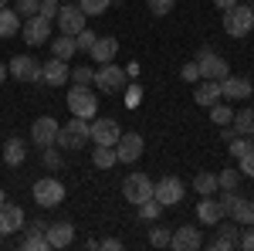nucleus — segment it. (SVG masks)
<instances>
[{"label": "nucleus", "mask_w": 254, "mask_h": 251, "mask_svg": "<svg viewBox=\"0 0 254 251\" xmlns=\"http://www.w3.org/2000/svg\"><path fill=\"white\" fill-rule=\"evenodd\" d=\"M251 10H254V0H251Z\"/></svg>", "instance_id": "obj_57"}, {"label": "nucleus", "mask_w": 254, "mask_h": 251, "mask_svg": "<svg viewBox=\"0 0 254 251\" xmlns=\"http://www.w3.org/2000/svg\"><path fill=\"white\" fill-rule=\"evenodd\" d=\"M27 231H48V221H41V217H34V221L27 224Z\"/></svg>", "instance_id": "obj_51"}, {"label": "nucleus", "mask_w": 254, "mask_h": 251, "mask_svg": "<svg viewBox=\"0 0 254 251\" xmlns=\"http://www.w3.org/2000/svg\"><path fill=\"white\" fill-rule=\"evenodd\" d=\"M170 238H173V231L163 228V224L149 228V245H153V248H170Z\"/></svg>", "instance_id": "obj_35"}, {"label": "nucleus", "mask_w": 254, "mask_h": 251, "mask_svg": "<svg viewBox=\"0 0 254 251\" xmlns=\"http://www.w3.org/2000/svg\"><path fill=\"white\" fill-rule=\"evenodd\" d=\"M183 197H187V183L180 176H163V180L153 183V200L159 207H176Z\"/></svg>", "instance_id": "obj_5"}, {"label": "nucleus", "mask_w": 254, "mask_h": 251, "mask_svg": "<svg viewBox=\"0 0 254 251\" xmlns=\"http://www.w3.org/2000/svg\"><path fill=\"white\" fill-rule=\"evenodd\" d=\"M92 163H95L98 170H112V167L119 163L116 146H95V150H92Z\"/></svg>", "instance_id": "obj_27"}, {"label": "nucleus", "mask_w": 254, "mask_h": 251, "mask_svg": "<svg viewBox=\"0 0 254 251\" xmlns=\"http://www.w3.org/2000/svg\"><path fill=\"white\" fill-rule=\"evenodd\" d=\"M88 55H92L95 65H109V61H116V55H119V41L116 38H102V34H98Z\"/></svg>", "instance_id": "obj_20"}, {"label": "nucleus", "mask_w": 254, "mask_h": 251, "mask_svg": "<svg viewBox=\"0 0 254 251\" xmlns=\"http://www.w3.org/2000/svg\"><path fill=\"white\" fill-rule=\"evenodd\" d=\"M220 217H224V211H220V204H217V197H214V193H210V197H203V200L196 204V221H200V224L214 228Z\"/></svg>", "instance_id": "obj_21"}, {"label": "nucleus", "mask_w": 254, "mask_h": 251, "mask_svg": "<svg viewBox=\"0 0 254 251\" xmlns=\"http://www.w3.org/2000/svg\"><path fill=\"white\" fill-rule=\"evenodd\" d=\"M122 197H126L132 207H139L142 200L153 197V180H149L146 173H129L126 180H122Z\"/></svg>", "instance_id": "obj_7"}, {"label": "nucleus", "mask_w": 254, "mask_h": 251, "mask_svg": "<svg viewBox=\"0 0 254 251\" xmlns=\"http://www.w3.org/2000/svg\"><path fill=\"white\" fill-rule=\"evenodd\" d=\"M55 20H58V31H61V34H71V38H75L81 27H85V10H81L78 3H64Z\"/></svg>", "instance_id": "obj_11"}, {"label": "nucleus", "mask_w": 254, "mask_h": 251, "mask_svg": "<svg viewBox=\"0 0 254 251\" xmlns=\"http://www.w3.org/2000/svg\"><path fill=\"white\" fill-rule=\"evenodd\" d=\"M248 150H251V136H234V139H231V156H244L248 153Z\"/></svg>", "instance_id": "obj_43"}, {"label": "nucleus", "mask_w": 254, "mask_h": 251, "mask_svg": "<svg viewBox=\"0 0 254 251\" xmlns=\"http://www.w3.org/2000/svg\"><path fill=\"white\" fill-rule=\"evenodd\" d=\"M231 217H234L237 224H244V228H248V224H254V200H244V197H241V204L234 207V214H231Z\"/></svg>", "instance_id": "obj_31"}, {"label": "nucleus", "mask_w": 254, "mask_h": 251, "mask_svg": "<svg viewBox=\"0 0 254 251\" xmlns=\"http://www.w3.org/2000/svg\"><path fill=\"white\" fill-rule=\"evenodd\" d=\"M126 82H129V75H126V68H119V65H98L95 78H92V85H95L98 92H109V95H116V92H126Z\"/></svg>", "instance_id": "obj_4"}, {"label": "nucleus", "mask_w": 254, "mask_h": 251, "mask_svg": "<svg viewBox=\"0 0 254 251\" xmlns=\"http://www.w3.org/2000/svg\"><path fill=\"white\" fill-rule=\"evenodd\" d=\"M75 51H78V44H75L71 34H61V38L51 41V55L61 58V61H71V58H75Z\"/></svg>", "instance_id": "obj_25"}, {"label": "nucleus", "mask_w": 254, "mask_h": 251, "mask_svg": "<svg viewBox=\"0 0 254 251\" xmlns=\"http://www.w3.org/2000/svg\"><path fill=\"white\" fill-rule=\"evenodd\" d=\"M241 187V173L237 170H220L217 173V190H237Z\"/></svg>", "instance_id": "obj_34"}, {"label": "nucleus", "mask_w": 254, "mask_h": 251, "mask_svg": "<svg viewBox=\"0 0 254 251\" xmlns=\"http://www.w3.org/2000/svg\"><path fill=\"white\" fill-rule=\"evenodd\" d=\"M20 24H24V17H20L17 10L0 7V38H17V34H20Z\"/></svg>", "instance_id": "obj_24"}, {"label": "nucleus", "mask_w": 254, "mask_h": 251, "mask_svg": "<svg viewBox=\"0 0 254 251\" xmlns=\"http://www.w3.org/2000/svg\"><path fill=\"white\" fill-rule=\"evenodd\" d=\"M44 167H51V170H58V167H61V156H58V150L44 146Z\"/></svg>", "instance_id": "obj_47"}, {"label": "nucleus", "mask_w": 254, "mask_h": 251, "mask_svg": "<svg viewBox=\"0 0 254 251\" xmlns=\"http://www.w3.org/2000/svg\"><path fill=\"white\" fill-rule=\"evenodd\" d=\"M234 3H237V0H214V7H217V10H231Z\"/></svg>", "instance_id": "obj_52"}, {"label": "nucleus", "mask_w": 254, "mask_h": 251, "mask_svg": "<svg viewBox=\"0 0 254 251\" xmlns=\"http://www.w3.org/2000/svg\"><path fill=\"white\" fill-rule=\"evenodd\" d=\"M207 248H210V251H231V245H227L224 238H217V234H214V238L207 241Z\"/></svg>", "instance_id": "obj_49"}, {"label": "nucleus", "mask_w": 254, "mask_h": 251, "mask_svg": "<svg viewBox=\"0 0 254 251\" xmlns=\"http://www.w3.org/2000/svg\"><path fill=\"white\" fill-rule=\"evenodd\" d=\"M142 102V88L132 85V88H126V105H139Z\"/></svg>", "instance_id": "obj_48"}, {"label": "nucleus", "mask_w": 254, "mask_h": 251, "mask_svg": "<svg viewBox=\"0 0 254 251\" xmlns=\"http://www.w3.org/2000/svg\"><path fill=\"white\" fill-rule=\"evenodd\" d=\"M119 136H122V129H119L116 119H95L92 122V143L95 146H116Z\"/></svg>", "instance_id": "obj_16"}, {"label": "nucleus", "mask_w": 254, "mask_h": 251, "mask_svg": "<svg viewBox=\"0 0 254 251\" xmlns=\"http://www.w3.org/2000/svg\"><path fill=\"white\" fill-rule=\"evenodd\" d=\"M251 146H254V133H251Z\"/></svg>", "instance_id": "obj_56"}, {"label": "nucleus", "mask_w": 254, "mask_h": 251, "mask_svg": "<svg viewBox=\"0 0 254 251\" xmlns=\"http://www.w3.org/2000/svg\"><path fill=\"white\" fill-rule=\"evenodd\" d=\"M44 238H48L51 248H71L75 245V224L71 221H55V224H48Z\"/></svg>", "instance_id": "obj_17"}, {"label": "nucleus", "mask_w": 254, "mask_h": 251, "mask_svg": "<svg viewBox=\"0 0 254 251\" xmlns=\"http://www.w3.org/2000/svg\"><path fill=\"white\" fill-rule=\"evenodd\" d=\"M237 173L241 176H254V146L244 156H237Z\"/></svg>", "instance_id": "obj_39"}, {"label": "nucleus", "mask_w": 254, "mask_h": 251, "mask_svg": "<svg viewBox=\"0 0 254 251\" xmlns=\"http://www.w3.org/2000/svg\"><path fill=\"white\" fill-rule=\"evenodd\" d=\"M170 248H176V251H196V248H203L200 228H190V224L176 228V231H173V238H170Z\"/></svg>", "instance_id": "obj_19"}, {"label": "nucleus", "mask_w": 254, "mask_h": 251, "mask_svg": "<svg viewBox=\"0 0 254 251\" xmlns=\"http://www.w3.org/2000/svg\"><path fill=\"white\" fill-rule=\"evenodd\" d=\"M237 129V136H251L254 133V105H244L241 112H234V122H231Z\"/></svg>", "instance_id": "obj_28"}, {"label": "nucleus", "mask_w": 254, "mask_h": 251, "mask_svg": "<svg viewBox=\"0 0 254 251\" xmlns=\"http://www.w3.org/2000/svg\"><path fill=\"white\" fill-rule=\"evenodd\" d=\"M142 150H146V139L139 133H122L116 143V156L119 163H136L139 156H142Z\"/></svg>", "instance_id": "obj_9"}, {"label": "nucleus", "mask_w": 254, "mask_h": 251, "mask_svg": "<svg viewBox=\"0 0 254 251\" xmlns=\"http://www.w3.org/2000/svg\"><path fill=\"white\" fill-rule=\"evenodd\" d=\"M193 190L200 193V197H210V193H217V173H196V176H193Z\"/></svg>", "instance_id": "obj_29"}, {"label": "nucleus", "mask_w": 254, "mask_h": 251, "mask_svg": "<svg viewBox=\"0 0 254 251\" xmlns=\"http://www.w3.org/2000/svg\"><path fill=\"white\" fill-rule=\"evenodd\" d=\"M58 10H61L58 0H41V7H38V14H41V17H48V20L58 17Z\"/></svg>", "instance_id": "obj_44"}, {"label": "nucleus", "mask_w": 254, "mask_h": 251, "mask_svg": "<svg viewBox=\"0 0 254 251\" xmlns=\"http://www.w3.org/2000/svg\"><path fill=\"white\" fill-rule=\"evenodd\" d=\"M68 112L78 119H95L98 112V95L88 88V85H75L68 92Z\"/></svg>", "instance_id": "obj_3"}, {"label": "nucleus", "mask_w": 254, "mask_h": 251, "mask_svg": "<svg viewBox=\"0 0 254 251\" xmlns=\"http://www.w3.org/2000/svg\"><path fill=\"white\" fill-rule=\"evenodd\" d=\"M95 31H88V27H81L78 34H75V44H78V51H92V44H95Z\"/></svg>", "instance_id": "obj_40"}, {"label": "nucleus", "mask_w": 254, "mask_h": 251, "mask_svg": "<svg viewBox=\"0 0 254 251\" xmlns=\"http://www.w3.org/2000/svg\"><path fill=\"white\" fill-rule=\"evenodd\" d=\"M24 156H27V143H24L20 136H10V139L3 143V163H7V167H20Z\"/></svg>", "instance_id": "obj_23"}, {"label": "nucleus", "mask_w": 254, "mask_h": 251, "mask_svg": "<svg viewBox=\"0 0 254 251\" xmlns=\"http://www.w3.org/2000/svg\"><path fill=\"white\" fill-rule=\"evenodd\" d=\"M10 75V72H7V65H0V85H3V78Z\"/></svg>", "instance_id": "obj_54"}, {"label": "nucleus", "mask_w": 254, "mask_h": 251, "mask_svg": "<svg viewBox=\"0 0 254 251\" xmlns=\"http://www.w3.org/2000/svg\"><path fill=\"white\" fill-rule=\"evenodd\" d=\"M210 119H214V126H231V122H234V109L214 102V105H210Z\"/></svg>", "instance_id": "obj_33"}, {"label": "nucleus", "mask_w": 254, "mask_h": 251, "mask_svg": "<svg viewBox=\"0 0 254 251\" xmlns=\"http://www.w3.org/2000/svg\"><path fill=\"white\" fill-rule=\"evenodd\" d=\"M109 3H112V0H78V7L85 10V17H98V14H105Z\"/></svg>", "instance_id": "obj_36"}, {"label": "nucleus", "mask_w": 254, "mask_h": 251, "mask_svg": "<svg viewBox=\"0 0 254 251\" xmlns=\"http://www.w3.org/2000/svg\"><path fill=\"white\" fill-rule=\"evenodd\" d=\"M20 34H24V41H27V44H44V41L51 38V20L41 17V14H34V17H24V24H20Z\"/></svg>", "instance_id": "obj_12"}, {"label": "nucleus", "mask_w": 254, "mask_h": 251, "mask_svg": "<svg viewBox=\"0 0 254 251\" xmlns=\"http://www.w3.org/2000/svg\"><path fill=\"white\" fill-rule=\"evenodd\" d=\"M220 129H224V139H227V143H231V139L237 136V129H234V126H220Z\"/></svg>", "instance_id": "obj_53"}, {"label": "nucleus", "mask_w": 254, "mask_h": 251, "mask_svg": "<svg viewBox=\"0 0 254 251\" xmlns=\"http://www.w3.org/2000/svg\"><path fill=\"white\" fill-rule=\"evenodd\" d=\"M237 248H244V251H254V224H248V231L237 238Z\"/></svg>", "instance_id": "obj_46"}, {"label": "nucleus", "mask_w": 254, "mask_h": 251, "mask_svg": "<svg viewBox=\"0 0 254 251\" xmlns=\"http://www.w3.org/2000/svg\"><path fill=\"white\" fill-rule=\"evenodd\" d=\"M41 7V0H14V10H17L20 17H34Z\"/></svg>", "instance_id": "obj_41"}, {"label": "nucleus", "mask_w": 254, "mask_h": 251, "mask_svg": "<svg viewBox=\"0 0 254 251\" xmlns=\"http://www.w3.org/2000/svg\"><path fill=\"white\" fill-rule=\"evenodd\" d=\"M220 95L234 98V102H244V98L254 95V82L251 78H241V75H227L220 82Z\"/></svg>", "instance_id": "obj_14"}, {"label": "nucleus", "mask_w": 254, "mask_h": 251, "mask_svg": "<svg viewBox=\"0 0 254 251\" xmlns=\"http://www.w3.org/2000/svg\"><path fill=\"white\" fill-rule=\"evenodd\" d=\"M98 248H105V251H119V248H122V241H119V238H105V241H98Z\"/></svg>", "instance_id": "obj_50"}, {"label": "nucleus", "mask_w": 254, "mask_h": 251, "mask_svg": "<svg viewBox=\"0 0 254 251\" xmlns=\"http://www.w3.org/2000/svg\"><path fill=\"white\" fill-rule=\"evenodd\" d=\"M71 82H75V85H92V78H95V72H92V68H88V65H75V68H71Z\"/></svg>", "instance_id": "obj_37"}, {"label": "nucleus", "mask_w": 254, "mask_h": 251, "mask_svg": "<svg viewBox=\"0 0 254 251\" xmlns=\"http://www.w3.org/2000/svg\"><path fill=\"white\" fill-rule=\"evenodd\" d=\"M20 228H24V211H20L17 204L0 200V234L10 238V234H17Z\"/></svg>", "instance_id": "obj_18"}, {"label": "nucleus", "mask_w": 254, "mask_h": 251, "mask_svg": "<svg viewBox=\"0 0 254 251\" xmlns=\"http://www.w3.org/2000/svg\"><path fill=\"white\" fill-rule=\"evenodd\" d=\"M68 3H71V0H68Z\"/></svg>", "instance_id": "obj_58"}, {"label": "nucleus", "mask_w": 254, "mask_h": 251, "mask_svg": "<svg viewBox=\"0 0 254 251\" xmlns=\"http://www.w3.org/2000/svg\"><path fill=\"white\" fill-rule=\"evenodd\" d=\"M31 197L38 200V207H58L64 200V183L55 180V176H41L34 183V190H31Z\"/></svg>", "instance_id": "obj_6"}, {"label": "nucleus", "mask_w": 254, "mask_h": 251, "mask_svg": "<svg viewBox=\"0 0 254 251\" xmlns=\"http://www.w3.org/2000/svg\"><path fill=\"white\" fill-rule=\"evenodd\" d=\"M68 75H71V65L55 58V55H51V61L41 65V85H55V88H58V85L68 82Z\"/></svg>", "instance_id": "obj_15"}, {"label": "nucleus", "mask_w": 254, "mask_h": 251, "mask_svg": "<svg viewBox=\"0 0 254 251\" xmlns=\"http://www.w3.org/2000/svg\"><path fill=\"white\" fill-rule=\"evenodd\" d=\"M214 197H217V204H220V211H224V217H231L234 207L241 204V193H237V190H217Z\"/></svg>", "instance_id": "obj_30"}, {"label": "nucleus", "mask_w": 254, "mask_h": 251, "mask_svg": "<svg viewBox=\"0 0 254 251\" xmlns=\"http://www.w3.org/2000/svg\"><path fill=\"white\" fill-rule=\"evenodd\" d=\"M237 228H241L237 221H227V217H220V221L214 224V234H217V238H224L231 248H237V238H241V231H237Z\"/></svg>", "instance_id": "obj_26"}, {"label": "nucleus", "mask_w": 254, "mask_h": 251, "mask_svg": "<svg viewBox=\"0 0 254 251\" xmlns=\"http://www.w3.org/2000/svg\"><path fill=\"white\" fill-rule=\"evenodd\" d=\"M55 139H58V122H55V116L34 119V126H31V143L44 150V146H55Z\"/></svg>", "instance_id": "obj_13"}, {"label": "nucleus", "mask_w": 254, "mask_h": 251, "mask_svg": "<svg viewBox=\"0 0 254 251\" xmlns=\"http://www.w3.org/2000/svg\"><path fill=\"white\" fill-rule=\"evenodd\" d=\"M217 98H220V82H217V78H203V82L196 85V92H193V102L203 105V109H210Z\"/></svg>", "instance_id": "obj_22"}, {"label": "nucleus", "mask_w": 254, "mask_h": 251, "mask_svg": "<svg viewBox=\"0 0 254 251\" xmlns=\"http://www.w3.org/2000/svg\"><path fill=\"white\" fill-rule=\"evenodd\" d=\"M159 211H163V207H159V204H156V200H153V197L139 204V217H142V221H149V224H153V221H156V217H159Z\"/></svg>", "instance_id": "obj_38"}, {"label": "nucleus", "mask_w": 254, "mask_h": 251, "mask_svg": "<svg viewBox=\"0 0 254 251\" xmlns=\"http://www.w3.org/2000/svg\"><path fill=\"white\" fill-rule=\"evenodd\" d=\"M146 7H149L156 17H166V14L176 7V0H146Z\"/></svg>", "instance_id": "obj_42"}, {"label": "nucleus", "mask_w": 254, "mask_h": 251, "mask_svg": "<svg viewBox=\"0 0 254 251\" xmlns=\"http://www.w3.org/2000/svg\"><path fill=\"white\" fill-rule=\"evenodd\" d=\"M7 72L17 78V82H34V85H41V61H34L31 55H17V58L7 65Z\"/></svg>", "instance_id": "obj_10"}, {"label": "nucleus", "mask_w": 254, "mask_h": 251, "mask_svg": "<svg viewBox=\"0 0 254 251\" xmlns=\"http://www.w3.org/2000/svg\"><path fill=\"white\" fill-rule=\"evenodd\" d=\"M92 139V126H88V119H78V116H71L64 126H58V143L61 150H81L85 143Z\"/></svg>", "instance_id": "obj_1"}, {"label": "nucleus", "mask_w": 254, "mask_h": 251, "mask_svg": "<svg viewBox=\"0 0 254 251\" xmlns=\"http://www.w3.org/2000/svg\"><path fill=\"white\" fill-rule=\"evenodd\" d=\"M254 27V10L251 3H241L237 0L231 10H224V31L231 34V38H248Z\"/></svg>", "instance_id": "obj_2"}, {"label": "nucleus", "mask_w": 254, "mask_h": 251, "mask_svg": "<svg viewBox=\"0 0 254 251\" xmlns=\"http://www.w3.org/2000/svg\"><path fill=\"white\" fill-rule=\"evenodd\" d=\"M20 248H24V251H48L51 245H48L44 231H27V238L20 241Z\"/></svg>", "instance_id": "obj_32"}, {"label": "nucleus", "mask_w": 254, "mask_h": 251, "mask_svg": "<svg viewBox=\"0 0 254 251\" xmlns=\"http://www.w3.org/2000/svg\"><path fill=\"white\" fill-rule=\"evenodd\" d=\"M196 68H200V78H217V82H224V78L231 75V65L220 58L217 51H210V48H203L196 55Z\"/></svg>", "instance_id": "obj_8"}, {"label": "nucleus", "mask_w": 254, "mask_h": 251, "mask_svg": "<svg viewBox=\"0 0 254 251\" xmlns=\"http://www.w3.org/2000/svg\"><path fill=\"white\" fill-rule=\"evenodd\" d=\"M0 7H7V0H0Z\"/></svg>", "instance_id": "obj_55"}, {"label": "nucleus", "mask_w": 254, "mask_h": 251, "mask_svg": "<svg viewBox=\"0 0 254 251\" xmlns=\"http://www.w3.org/2000/svg\"><path fill=\"white\" fill-rule=\"evenodd\" d=\"M180 78H183V82H200V68H196V61H187V65L180 68Z\"/></svg>", "instance_id": "obj_45"}]
</instances>
